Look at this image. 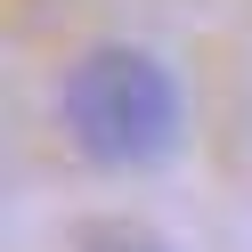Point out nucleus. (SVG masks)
<instances>
[{
    "instance_id": "f257e3e1",
    "label": "nucleus",
    "mask_w": 252,
    "mask_h": 252,
    "mask_svg": "<svg viewBox=\"0 0 252 252\" xmlns=\"http://www.w3.org/2000/svg\"><path fill=\"white\" fill-rule=\"evenodd\" d=\"M57 130L98 171H155L187 138V90L138 41H98L57 73Z\"/></svg>"
},
{
    "instance_id": "f03ea898",
    "label": "nucleus",
    "mask_w": 252,
    "mask_h": 252,
    "mask_svg": "<svg viewBox=\"0 0 252 252\" xmlns=\"http://www.w3.org/2000/svg\"><path fill=\"white\" fill-rule=\"evenodd\" d=\"M82 252H163L147 228H122V220H90L82 228Z\"/></svg>"
}]
</instances>
